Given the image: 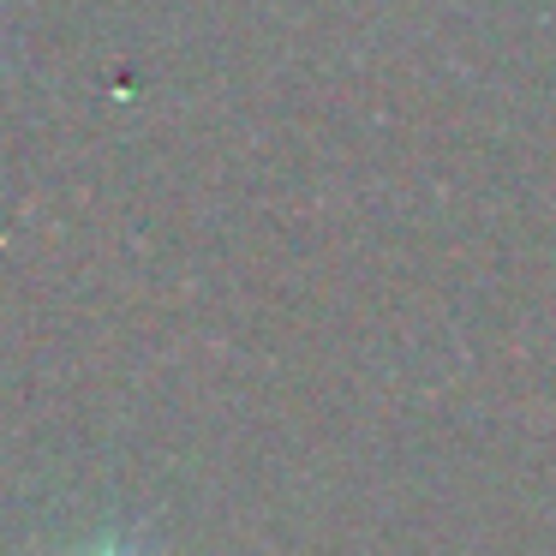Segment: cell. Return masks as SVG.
Segmentation results:
<instances>
[{"label":"cell","mask_w":556,"mask_h":556,"mask_svg":"<svg viewBox=\"0 0 556 556\" xmlns=\"http://www.w3.org/2000/svg\"><path fill=\"white\" fill-rule=\"evenodd\" d=\"M90 556H144V551H132V544H121V539H109V544H97Z\"/></svg>","instance_id":"obj_1"}]
</instances>
